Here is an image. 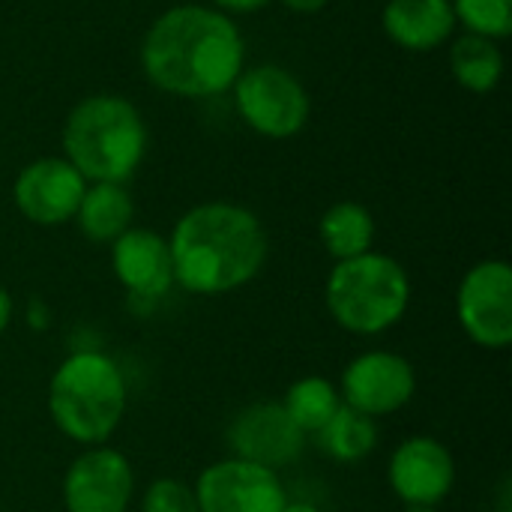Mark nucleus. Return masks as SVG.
Masks as SVG:
<instances>
[{
    "label": "nucleus",
    "mask_w": 512,
    "mask_h": 512,
    "mask_svg": "<svg viewBox=\"0 0 512 512\" xmlns=\"http://www.w3.org/2000/svg\"><path fill=\"white\" fill-rule=\"evenodd\" d=\"M246 45L237 24L210 6L186 3L162 12L141 45L150 84L183 99H210L234 87L246 69Z\"/></svg>",
    "instance_id": "nucleus-1"
},
{
    "label": "nucleus",
    "mask_w": 512,
    "mask_h": 512,
    "mask_svg": "<svg viewBox=\"0 0 512 512\" xmlns=\"http://www.w3.org/2000/svg\"><path fill=\"white\" fill-rule=\"evenodd\" d=\"M168 249L177 288L195 297H219L240 291L264 270L270 237L249 207L207 201L177 219Z\"/></svg>",
    "instance_id": "nucleus-2"
},
{
    "label": "nucleus",
    "mask_w": 512,
    "mask_h": 512,
    "mask_svg": "<svg viewBox=\"0 0 512 512\" xmlns=\"http://www.w3.org/2000/svg\"><path fill=\"white\" fill-rule=\"evenodd\" d=\"M45 405L54 429L72 444H108L129 408L126 372L105 351L78 348L51 372Z\"/></svg>",
    "instance_id": "nucleus-3"
},
{
    "label": "nucleus",
    "mask_w": 512,
    "mask_h": 512,
    "mask_svg": "<svg viewBox=\"0 0 512 512\" xmlns=\"http://www.w3.org/2000/svg\"><path fill=\"white\" fill-rule=\"evenodd\" d=\"M63 159L87 183H126L147 153V126L123 96L81 99L63 126Z\"/></svg>",
    "instance_id": "nucleus-4"
},
{
    "label": "nucleus",
    "mask_w": 512,
    "mask_h": 512,
    "mask_svg": "<svg viewBox=\"0 0 512 512\" xmlns=\"http://www.w3.org/2000/svg\"><path fill=\"white\" fill-rule=\"evenodd\" d=\"M324 303L345 333L363 339L381 336L408 315L411 279L396 258L369 249L333 264L324 285Z\"/></svg>",
    "instance_id": "nucleus-5"
},
{
    "label": "nucleus",
    "mask_w": 512,
    "mask_h": 512,
    "mask_svg": "<svg viewBox=\"0 0 512 512\" xmlns=\"http://www.w3.org/2000/svg\"><path fill=\"white\" fill-rule=\"evenodd\" d=\"M234 105L249 129L276 141L297 135L312 108L306 87L288 69L273 63H261L237 75Z\"/></svg>",
    "instance_id": "nucleus-6"
},
{
    "label": "nucleus",
    "mask_w": 512,
    "mask_h": 512,
    "mask_svg": "<svg viewBox=\"0 0 512 512\" xmlns=\"http://www.w3.org/2000/svg\"><path fill=\"white\" fill-rule=\"evenodd\" d=\"M456 321L486 351L512 345V267L501 258L474 264L456 288Z\"/></svg>",
    "instance_id": "nucleus-7"
},
{
    "label": "nucleus",
    "mask_w": 512,
    "mask_h": 512,
    "mask_svg": "<svg viewBox=\"0 0 512 512\" xmlns=\"http://www.w3.org/2000/svg\"><path fill=\"white\" fill-rule=\"evenodd\" d=\"M336 387L342 405L363 417L381 420L411 405L417 396V369L396 351L372 348L348 360Z\"/></svg>",
    "instance_id": "nucleus-8"
},
{
    "label": "nucleus",
    "mask_w": 512,
    "mask_h": 512,
    "mask_svg": "<svg viewBox=\"0 0 512 512\" xmlns=\"http://www.w3.org/2000/svg\"><path fill=\"white\" fill-rule=\"evenodd\" d=\"M60 498L66 512H126L135 498V471L126 453L96 444L69 462Z\"/></svg>",
    "instance_id": "nucleus-9"
},
{
    "label": "nucleus",
    "mask_w": 512,
    "mask_h": 512,
    "mask_svg": "<svg viewBox=\"0 0 512 512\" xmlns=\"http://www.w3.org/2000/svg\"><path fill=\"white\" fill-rule=\"evenodd\" d=\"M192 492L198 512H282L288 504L279 471L234 456L207 465Z\"/></svg>",
    "instance_id": "nucleus-10"
},
{
    "label": "nucleus",
    "mask_w": 512,
    "mask_h": 512,
    "mask_svg": "<svg viewBox=\"0 0 512 512\" xmlns=\"http://www.w3.org/2000/svg\"><path fill=\"white\" fill-rule=\"evenodd\" d=\"M387 483L405 507H441L456 489V459L435 435H411L393 450Z\"/></svg>",
    "instance_id": "nucleus-11"
},
{
    "label": "nucleus",
    "mask_w": 512,
    "mask_h": 512,
    "mask_svg": "<svg viewBox=\"0 0 512 512\" xmlns=\"http://www.w3.org/2000/svg\"><path fill=\"white\" fill-rule=\"evenodd\" d=\"M225 441L234 459H246L270 471L294 465L309 444V438L288 420L279 402H255L237 411V417L228 423Z\"/></svg>",
    "instance_id": "nucleus-12"
},
{
    "label": "nucleus",
    "mask_w": 512,
    "mask_h": 512,
    "mask_svg": "<svg viewBox=\"0 0 512 512\" xmlns=\"http://www.w3.org/2000/svg\"><path fill=\"white\" fill-rule=\"evenodd\" d=\"M84 189L87 180L63 156H45L21 168L12 186V198L27 222L54 228L75 219Z\"/></svg>",
    "instance_id": "nucleus-13"
},
{
    "label": "nucleus",
    "mask_w": 512,
    "mask_h": 512,
    "mask_svg": "<svg viewBox=\"0 0 512 512\" xmlns=\"http://www.w3.org/2000/svg\"><path fill=\"white\" fill-rule=\"evenodd\" d=\"M114 279L132 300H162L174 288L168 240L150 228H129L111 243Z\"/></svg>",
    "instance_id": "nucleus-14"
},
{
    "label": "nucleus",
    "mask_w": 512,
    "mask_h": 512,
    "mask_svg": "<svg viewBox=\"0 0 512 512\" xmlns=\"http://www.w3.org/2000/svg\"><path fill=\"white\" fill-rule=\"evenodd\" d=\"M384 33L405 51H435L456 30L450 0H390L381 15Z\"/></svg>",
    "instance_id": "nucleus-15"
},
{
    "label": "nucleus",
    "mask_w": 512,
    "mask_h": 512,
    "mask_svg": "<svg viewBox=\"0 0 512 512\" xmlns=\"http://www.w3.org/2000/svg\"><path fill=\"white\" fill-rule=\"evenodd\" d=\"M135 204L123 183H87L75 210V225L90 243H114L132 228Z\"/></svg>",
    "instance_id": "nucleus-16"
},
{
    "label": "nucleus",
    "mask_w": 512,
    "mask_h": 512,
    "mask_svg": "<svg viewBox=\"0 0 512 512\" xmlns=\"http://www.w3.org/2000/svg\"><path fill=\"white\" fill-rule=\"evenodd\" d=\"M309 441L336 465H357L369 459L378 447V420L363 417L342 405L324 429H318Z\"/></svg>",
    "instance_id": "nucleus-17"
},
{
    "label": "nucleus",
    "mask_w": 512,
    "mask_h": 512,
    "mask_svg": "<svg viewBox=\"0 0 512 512\" xmlns=\"http://www.w3.org/2000/svg\"><path fill=\"white\" fill-rule=\"evenodd\" d=\"M318 237L336 261L357 258L375 243V219L360 201H336L318 222Z\"/></svg>",
    "instance_id": "nucleus-18"
},
{
    "label": "nucleus",
    "mask_w": 512,
    "mask_h": 512,
    "mask_svg": "<svg viewBox=\"0 0 512 512\" xmlns=\"http://www.w3.org/2000/svg\"><path fill=\"white\" fill-rule=\"evenodd\" d=\"M282 411L288 414V420L306 435L312 438L318 429H324L330 423V417L342 408V396H339V387L330 381V378H321V375H306V378H297L285 396H282Z\"/></svg>",
    "instance_id": "nucleus-19"
},
{
    "label": "nucleus",
    "mask_w": 512,
    "mask_h": 512,
    "mask_svg": "<svg viewBox=\"0 0 512 512\" xmlns=\"http://www.w3.org/2000/svg\"><path fill=\"white\" fill-rule=\"evenodd\" d=\"M450 69L465 90L492 93L504 75V54L495 45V39L465 33L450 48Z\"/></svg>",
    "instance_id": "nucleus-20"
},
{
    "label": "nucleus",
    "mask_w": 512,
    "mask_h": 512,
    "mask_svg": "<svg viewBox=\"0 0 512 512\" xmlns=\"http://www.w3.org/2000/svg\"><path fill=\"white\" fill-rule=\"evenodd\" d=\"M456 21L468 27V33L486 39H507L512 33V0H450Z\"/></svg>",
    "instance_id": "nucleus-21"
},
{
    "label": "nucleus",
    "mask_w": 512,
    "mask_h": 512,
    "mask_svg": "<svg viewBox=\"0 0 512 512\" xmlns=\"http://www.w3.org/2000/svg\"><path fill=\"white\" fill-rule=\"evenodd\" d=\"M141 512H198V501L189 483L177 477H159L144 486Z\"/></svg>",
    "instance_id": "nucleus-22"
},
{
    "label": "nucleus",
    "mask_w": 512,
    "mask_h": 512,
    "mask_svg": "<svg viewBox=\"0 0 512 512\" xmlns=\"http://www.w3.org/2000/svg\"><path fill=\"white\" fill-rule=\"evenodd\" d=\"M48 321H51V309H48L39 297H33V300L27 303V324H30L33 330H48Z\"/></svg>",
    "instance_id": "nucleus-23"
},
{
    "label": "nucleus",
    "mask_w": 512,
    "mask_h": 512,
    "mask_svg": "<svg viewBox=\"0 0 512 512\" xmlns=\"http://www.w3.org/2000/svg\"><path fill=\"white\" fill-rule=\"evenodd\" d=\"M219 12H255L261 6H267L270 0H213Z\"/></svg>",
    "instance_id": "nucleus-24"
},
{
    "label": "nucleus",
    "mask_w": 512,
    "mask_h": 512,
    "mask_svg": "<svg viewBox=\"0 0 512 512\" xmlns=\"http://www.w3.org/2000/svg\"><path fill=\"white\" fill-rule=\"evenodd\" d=\"M12 312H15V306H12V294L0 285V336L9 330V324H12Z\"/></svg>",
    "instance_id": "nucleus-25"
},
{
    "label": "nucleus",
    "mask_w": 512,
    "mask_h": 512,
    "mask_svg": "<svg viewBox=\"0 0 512 512\" xmlns=\"http://www.w3.org/2000/svg\"><path fill=\"white\" fill-rule=\"evenodd\" d=\"M282 3L294 12H318L327 6V0H282Z\"/></svg>",
    "instance_id": "nucleus-26"
},
{
    "label": "nucleus",
    "mask_w": 512,
    "mask_h": 512,
    "mask_svg": "<svg viewBox=\"0 0 512 512\" xmlns=\"http://www.w3.org/2000/svg\"><path fill=\"white\" fill-rule=\"evenodd\" d=\"M282 512H321V507L312 504V501H291L288 498V504L282 507Z\"/></svg>",
    "instance_id": "nucleus-27"
},
{
    "label": "nucleus",
    "mask_w": 512,
    "mask_h": 512,
    "mask_svg": "<svg viewBox=\"0 0 512 512\" xmlns=\"http://www.w3.org/2000/svg\"><path fill=\"white\" fill-rule=\"evenodd\" d=\"M405 512H438V507H405Z\"/></svg>",
    "instance_id": "nucleus-28"
}]
</instances>
